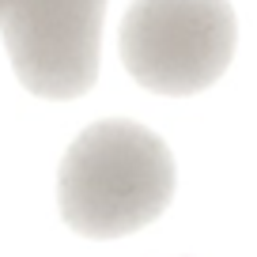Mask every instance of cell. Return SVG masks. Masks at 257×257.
<instances>
[{
	"instance_id": "obj_1",
	"label": "cell",
	"mask_w": 257,
	"mask_h": 257,
	"mask_svg": "<svg viewBox=\"0 0 257 257\" xmlns=\"http://www.w3.org/2000/svg\"><path fill=\"white\" fill-rule=\"evenodd\" d=\"M174 155L137 121H95L68 144L57 174L61 216L83 238H121L167 212Z\"/></svg>"
},
{
	"instance_id": "obj_2",
	"label": "cell",
	"mask_w": 257,
	"mask_h": 257,
	"mask_svg": "<svg viewBox=\"0 0 257 257\" xmlns=\"http://www.w3.org/2000/svg\"><path fill=\"white\" fill-rule=\"evenodd\" d=\"M238 23L227 0H137L121 19V61L155 95H197L227 72Z\"/></svg>"
},
{
	"instance_id": "obj_3",
	"label": "cell",
	"mask_w": 257,
	"mask_h": 257,
	"mask_svg": "<svg viewBox=\"0 0 257 257\" xmlns=\"http://www.w3.org/2000/svg\"><path fill=\"white\" fill-rule=\"evenodd\" d=\"M106 0H8L4 49L19 83L38 98H80L98 80Z\"/></svg>"
},
{
	"instance_id": "obj_4",
	"label": "cell",
	"mask_w": 257,
	"mask_h": 257,
	"mask_svg": "<svg viewBox=\"0 0 257 257\" xmlns=\"http://www.w3.org/2000/svg\"><path fill=\"white\" fill-rule=\"evenodd\" d=\"M4 4H8V0H0V16H4Z\"/></svg>"
}]
</instances>
